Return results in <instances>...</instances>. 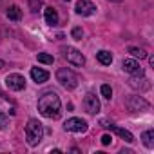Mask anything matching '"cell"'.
<instances>
[{
	"instance_id": "23",
	"label": "cell",
	"mask_w": 154,
	"mask_h": 154,
	"mask_svg": "<svg viewBox=\"0 0 154 154\" xmlns=\"http://www.w3.org/2000/svg\"><path fill=\"white\" fill-rule=\"evenodd\" d=\"M29 6H31V11L36 13L40 9V0H29Z\"/></svg>"
},
{
	"instance_id": "13",
	"label": "cell",
	"mask_w": 154,
	"mask_h": 154,
	"mask_svg": "<svg viewBox=\"0 0 154 154\" xmlns=\"http://www.w3.org/2000/svg\"><path fill=\"white\" fill-rule=\"evenodd\" d=\"M31 78L36 82V84H44L49 80V72L44 71V69H38V67H33L31 69Z\"/></svg>"
},
{
	"instance_id": "19",
	"label": "cell",
	"mask_w": 154,
	"mask_h": 154,
	"mask_svg": "<svg viewBox=\"0 0 154 154\" xmlns=\"http://www.w3.org/2000/svg\"><path fill=\"white\" fill-rule=\"evenodd\" d=\"M129 53H131L134 58H140V60L147 56V53H145L143 49H140V47H131V49H129Z\"/></svg>"
},
{
	"instance_id": "10",
	"label": "cell",
	"mask_w": 154,
	"mask_h": 154,
	"mask_svg": "<svg viewBox=\"0 0 154 154\" xmlns=\"http://www.w3.org/2000/svg\"><path fill=\"white\" fill-rule=\"evenodd\" d=\"M74 9H76V13L82 15V17H89V15H93L96 11V6L93 2H89V0H78L76 6H74Z\"/></svg>"
},
{
	"instance_id": "25",
	"label": "cell",
	"mask_w": 154,
	"mask_h": 154,
	"mask_svg": "<svg viewBox=\"0 0 154 154\" xmlns=\"http://www.w3.org/2000/svg\"><path fill=\"white\" fill-rule=\"evenodd\" d=\"M6 67V63H4V60H0V69H4Z\"/></svg>"
},
{
	"instance_id": "27",
	"label": "cell",
	"mask_w": 154,
	"mask_h": 154,
	"mask_svg": "<svg viewBox=\"0 0 154 154\" xmlns=\"http://www.w3.org/2000/svg\"><path fill=\"white\" fill-rule=\"evenodd\" d=\"M65 2H69V0H65Z\"/></svg>"
},
{
	"instance_id": "17",
	"label": "cell",
	"mask_w": 154,
	"mask_h": 154,
	"mask_svg": "<svg viewBox=\"0 0 154 154\" xmlns=\"http://www.w3.org/2000/svg\"><path fill=\"white\" fill-rule=\"evenodd\" d=\"M141 140H143V143H145V147H149V149H152V147H154V131H152V129H149V131H145V132L141 134Z\"/></svg>"
},
{
	"instance_id": "12",
	"label": "cell",
	"mask_w": 154,
	"mask_h": 154,
	"mask_svg": "<svg viewBox=\"0 0 154 154\" xmlns=\"http://www.w3.org/2000/svg\"><path fill=\"white\" fill-rule=\"evenodd\" d=\"M122 69H123L125 72H129V74H143V69H141L140 63H138L136 60H132V58L123 60V62H122Z\"/></svg>"
},
{
	"instance_id": "20",
	"label": "cell",
	"mask_w": 154,
	"mask_h": 154,
	"mask_svg": "<svg viewBox=\"0 0 154 154\" xmlns=\"http://www.w3.org/2000/svg\"><path fill=\"white\" fill-rule=\"evenodd\" d=\"M100 91H102V96H103V98H107V100H111V98H112V89H111V85L103 84Z\"/></svg>"
},
{
	"instance_id": "8",
	"label": "cell",
	"mask_w": 154,
	"mask_h": 154,
	"mask_svg": "<svg viewBox=\"0 0 154 154\" xmlns=\"http://www.w3.org/2000/svg\"><path fill=\"white\" fill-rule=\"evenodd\" d=\"M84 109L89 114H96L100 111V100L96 98V94H93V93L85 94V98H84Z\"/></svg>"
},
{
	"instance_id": "16",
	"label": "cell",
	"mask_w": 154,
	"mask_h": 154,
	"mask_svg": "<svg viewBox=\"0 0 154 154\" xmlns=\"http://www.w3.org/2000/svg\"><path fill=\"white\" fill-rule=\"evenodd\" d=\"M96 60H98L102 65H111L112 54H111L109 51H100V53H96Z\"/></svg>"
},
{
	"instance_id": "26",
	"label": "cell",
	"mask_w": 154,
	"mask_h": 154,
	"mask_svg": "<svg viewBox=\"0 0 154 154\" xmlns=\"http://www.w3.org/2000/svg\"><path fill=\"white\" fill-rule=\"evenodd\" d=\"M111 2H122V0H111Z\"/></svg>"
},
{
	"instance_id": "15",
	"label": "cell",
	"mask_w": 154,
	"mask_h": 154,
	"mask_svg": "<svg viewBox=\"0 0 154 154\" xmlns=\"http://www.w3.org/2000/svg\"><path fill=\"white\" fill-rule=\"evenodd\" d=\"M6 15H8V18H9V20H15V22H18V20L22 18V9H20L18 6H9Z\"/></svg>"
},
{
	"instance_id": "18",
	"label": "cell",
	"mask_w": 154,
	"mask_h": 154,
	"mask_svg": "<svg viewBox=\"0 0 154 154\" xmlns=\"http://www.w3.org/2000/svg\"><path fill=\"white\" fill-rule=\"evenodd\" d=\"M36 60L42 62V63H47V65H53V62H54V58H53L51 54H47V53H40V54L36 56Z\"/></svg>"
},
{
	"instance_id": "4",
	"label": "cell",
	"mask_w": 154,
	"mask_h": 154,
	"mask_svg": "<svg viewBox=\"0 0 154 154\" xmlns=\"http://www.w3.org/2000/svg\"><path fill=\"white\" fill-rule=\"evenodd\" d=\"M125 107L131 111V112H141V111H147L150 105L147 100H143L141 96H129L125 100Z\"/></svg>"
},
{
	"instance_id": "9",
	"label": "cell",
	"mask_w": 154,
	"mask_h": 154,
	"mask_svg": "<svg viewBox=\"0 0 154 154\" xmlns=\"http://www.w3.org/2000/svg\"><path fill=\"white\" fill-rule=\"evenodd\" d=\"M100 125H102V127H105V129H109V131H112V132H116L120 138H123V140H125V141H129V143H132V141H134V136H132L129 131L122 129V127H116V125H112V123H107L105 120H102V122H100Z\"/></svg>"
},
{
	"instance_id": "21",
	"label": "cell",
	"mask_w": 154,
	"mask_h": 154,
	"mask_svg": "<svg viewBox=\"0 0 154 154\" xmlns=\"http://www.w3.org/2000/svg\"><path fill=\"white\" fill-rule=\"evenodd\" d=\"M6 127H8V114L0 112V131H4Z\"/></svg>"
},
{
	"instance_id": "5",
	"label": "cell",
	"mask_w": 154,
	"mask_h": 154,
	"mask_svg": "<svg viewBox=\"0 0 154 154\" xmlns=\"http://www.w3.org/2000/svg\"><path fill=\"white\" fill-rule=\"evenodd\" d=\"M6 85H8L11 91H22V89L26 87V78H24L22 74H17V72L8 74V76H6Z\"/></svg>"
},
{
	"instance_id": "22",
	"label": "cell",
	"mask_w": 154,
	"mask_h": 154,
	"mask_svg": "<svg viewBox=\"0 0 154 154\" xmlns=\"http://www.w3.org/2000/svg\"><path fill=\"white\" fill-rule=\"evenodd\" d=\"M82 36H84L82 27H74V29H72V38H74V40H82Z\"/></svg>"
},
{
	"instance_id": "3",
	"label": "cell",
	"mask_w": 154,
	"mask_h": 154,
	"mask_svg": "<svg viewBox=\"0 0 154 154\" xmlns=\"http://www.w3.org/2000/svg\"><path fill=\"white\" fill-rule=\"evenodd\" d=\"M56 80L67 91H72V89L78 87V76H76L71 69H67V67H62V69L56 71Z\"/></svg>"
},
{
	"instance_id": "7",
	"label": "cell",
	"mask_w": 154,
	"mask_h": 154,
	"mask_svg": "<svg viewBox=\"0 0 154 154\" xmlns=\"http://www.w3.org/2000/svg\"><path fill=\"white\" fill-rule=\"evenodd\" d=\"M65 58H67L69 63H72V65H76V67H82V65L85 63V56H84L78 49H74V47H67Z\"/></svg>"
},
{
	"instance_id": "24",
	"label": "cell",
	"mask_w": 154,
	"mask_h": 154,
	"mask_svg": "<svg viewBox=\"0 0 154 154\" xmlns=\"http://www.w3.org/2000/svg\"><path fill=\"white\" fill-rule=\"evenodd\" d=\"M111 141H112V138H111L109 134H103V136H102V143H103V145H109Z\"/></svg>"
},
{
	"instance_id": "6",
	"label": "cell",
	"mask_w": 154,
	"mask_h": 154,
	"mask_svg": "<svg viewBox=\"0 0 154 154\" xmlns=\"http://www.w3.org/2000/svg\"><path fill=\"white\" fill-rule=\"evenodd\" d=\"M63 129L69 132H85L87 131V122L82 118H71L63 123Z\"/></svg>"
},
{
	"instance_id": "11",
	"label": "cell",
	"mask_w": 154,
	"mask_h": 154,
	"mask_svg": "<svg viewBox=\"0 0 154 154\" xmlns=\"http://www.w3.org/2000/svg\"><path fill=\"white\" fill-rule=\"evenodd\" d=\"M129 85H131L132 89H140V91H145V89H149V87H150V82L145 78L143 74H134L132 78L129 80Z\"/></svg>"
},
{
	"instance_id": "14",
	"label": "cell",
	"mask_w": 154,
	"mask_h": 154,
	"mask_svg": "<svg viewBox=\"0 0 154 154\" xmlns=\"http://www.w3.org/2000/svg\"><path fill=\"white\" fill-rule=\"evenodd\" d=\"M44 17H45V22H47L49 26H56V24H58V13H56L54 8H45Z\"/></svg>"
},
{
	"instance_id": "2",
	"label": "cell",
	"mask_w": 154,
	"mask_h": 154,
	"mask_svg": "<svg viewBox=\"0 0 154 154\" xmlns=\"http://www.w3.org/2000/svg\"><path fill=\"white\" fill-rule=\"evenodd\" d=\"M42 136H44V129H42V123L36 120V118H31L26 125V140L31 147H36L40 141H42Z\"/></svg>"
},
{
	"instance_id": "1",
	"label": "cell",
	"mask_w": 154,
	"mask_h": 154,
	"mask_svg": "<svg viewBox=\"0 0 154 154\" xmlns=\"http://www.w3.org/2000/svg\"><path fill=\"white\" fill-rule=\"evenodd\" d=\"M60 109H62V103H60V98H58L56 93L49 91V93H44L38 98V111H40L42 116L56 120V118H60V112H62Z\"/></svg>"
}]
</instances>
